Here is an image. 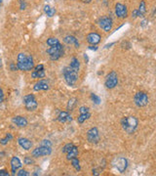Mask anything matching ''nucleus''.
<instances>
[{"label":"nucleus","instance_id":"obj_1","mask_svg":"<svg viewBox=\"0 0 156 176\" xmlns=\"http://www.w3.org/2000/svg\"><path fill=\"white\" fill-rule=\"evenodd\" d=\"M18 69L21 71H30L33 69V59L30 55H26L23 53H20L18 55Z\"/></svg>","mask_w":156,"mask_h":176},{"label":"nucleus","instance_id":"obj_2","mask_svg":"<svg viewBox=\"0 0 156 176\" xmlns=\"http://www.w3.org/2000/svg\"><path fill=\"white\" fill-rule=\"evenodd\" d=\"M121 124L127 133H133L138 126V119L135 116H127L121 121Z\"/></svg>","mask_w":156,"mask_h":176},{"label":"nucleus","instance_id":"obj_3","mask_svg":"<svg viewBox=\"0 0 156 176\" xmlns=\"http://www.w3.org/2000/svg\"><path fill=\"white\" fill-rule=\"evenodd\" d=\"M64 73V79H66V83L68 85H74L76 83L77 79H78V71H74L73 69H71L70 67H66V68L64 69L63 71Z\"/></svg>","mask_w":156,"mask_h":176},{"label":"nucleus","instance_id":"obj_4","mask_svg":"<svg viewBox=\"0 0 156 176\" xmlns=\"http://www.w3.org/2000/svg\"><path fill=\"white\" fill-rule=\"evenodd\" d=\"M23 103H25L26 110L30 111V112L35 111L37 109V106H38L35 97H34V95H32V94L25 96V97H23Z\"/></svg>","mask_w":156,"mask_h":176},{"label":"nucleus","instance_id":"obj_5","mask_svg":"<svg viewBox=\"0 0 156 176\" xmlns=\"http://www.w3.org/2000/svg\"><path fill=\"white\" fill-rule=\"evenodd\" d=\"M134 101H135L136 105L139 107V108H141V107H144L148 104V96L144 92H138L135 95Z\"/></svg>","mask_w":156,"mask_h":176},{"label":"nucleus","instance_id":"obj_6","mask_svg":"<svg viewBox=\"0 0 156 176\" xmlns=\"http://www.w3.org/2000/svg\"><path fill=\"white\" fill-rule=\"evenodd\" d=\"M117 83H118V76H117V73H115L114 71L107 74V76L106 78V82H104L106 88L112 89V88H114L116 86Z\"/></svg>","mask_w":156,"mask_h":176},{"label":"nucleus","instance_id":"obj_7","mask_svg":"<svg viewBox=\"0 0 156 176\" xmlns=\"http://www.w3.org/2000/svg\"><path fill=\"white\" fill-rule=\"evenodd\" d=\"M51 153H52L51 147L41 146L32 151V156H33L34 158H39V157H43V156H49V155H51Z\"/></svg>","mask_w":156,"mask_h":176},{"label":"nucleus","instance_id":"obj_8","mask_svg":"<svg viewBox=\"0 0 156 176\" xmlns=\"http://www.w3.org/2000/svg\"><path fill=\"white\" fill-rule=\"evenodd\" d=\"M87 139L89 142L92 144H97L99 141V134L98 129H97L96 127H93V128L88 130Z\"/></svg>","mask_w":156,"mask_h":176},{"label":"nucleus","instance_id":"obj_9","mask_svg":"<svg viewBox=\"0 0 156 176\" xmlns=\"http://www.w3.org/2000/svg\"><path fill=\"white\" fill-rule=\"evenodd\" d=\"M99 26L104 29V31H110L112 28V20L109 17H103L99 19Z\"/></svg>","mask_w":156,"mask_h":176},{"label":"nucleus","instance_id":"obj_10","mask_svg":"<svg viewBox=\"0 0 156 176\" xmlns=\"http://www.w3.org/2000/svg\"><path fill=\"white\" fill-rule=\"evenodd\" d=\"M115 14L118 18H126L127 17V7L121 3H117L115 6Z\"/></svg>","mask_w":156,"mask_h":176},{"label":"nucleus","instance_id":"obj_11","mask_svg":"<svg viewBox=\"0 0 156 176\" xmlns=\"http://www.w3.org/2000/svg\"><path fill=\"white\" fill-rule=\"evenodd\" d=\"M21 161H20V159L18 157H13L12 159H11V168H12L13 174H16L17 170L21 167Z\"/></svg>","mask_w":156,"mask_h":176},{"label":"nucleus","instance_id":"obj_12","mask_svg":"<svg viewBox=\"0 0 156 176\" xmlns=\"http://www.w3.org/2000/svg\"><path fill=\"white\" fill-rule=\"evenodd\" d=\"M47 54H49L50 56L55 55V54H64V50L63 46L59 43L58 45H55V46H51L49 49H47Z\"/></svg>","mask_w":156,"mask_h":176},{"label":"nucleus","instance_id":"obj_13","mask_svg":"<svg viewBox=\"0 0 156 176\" xmlns=\"http://www.w3.org/2000/svg\"><path fill=\"white\" fill-rule=\"evenodd\" d=\"M34 91H40V90H48L49 89V84H48L47 80L45 79H40V80L35 83L33 86Z\"/></svg>","mask_w":156,"mask_h":176},{"label":"nucleus","instance_id":"obj_14","mask_svg":"<svg viewBox=\"0 0 156 176\" xmlns=\"http://www.w3.org/2000/svg\"><path fill=\"white\" fill-rule=\"evenodd\" d=\"M127 159H124V158H119L117 159V161H116V168L118 169V171L119 172H124L125 170H126V168H127Z\"/></svg>","mask_w":156,"mask_h":176},{"label":"nucleus","instance_id":"obj_15","mask_svg":"<svg viewBox=\"0 0 156 176\" xmlns=\"http://www.w3.org/2000/svg\"><path fill=\"white\" fill-rule=\"evenodd\" d=\"M13 122L19 127H26L28 125V119L25 116H17L13 118Z\"/></svg>","mask_w":156,"mask_h":176},{"label":"nucleus","instance_id":"obj_16","mask_svg":"<svg viewBox=\"0 0 156 176\" xmlns=\"http://www.w3.org/2000/svg\"><path fill=\"white\" fill-rule=\"evenodd\" d=\"M87 41H88V43H90L91 45H96L101 41V36H99V34H98V33H92L88 34Z\"/></svg>","mask_w":156,"mask_h":176},{"label":"nucleus","instance_id":"obj_17","mask_svg":"<svg viewBox=\"0 0 156 176\" xmlns=\"http://www.w3.org/2000/svg\"><path fill=\"white\" fill-rule=\"evenodd\" d=\"M19 144H20L21 148L25 149L26 151L30 150L32 147V143L28 139H26V138H20V139H19Z\"/></svg>","mask_w":156,"mask_h":176},{"label":"nucleus","instance_id":"obj_18","mask_svg":"<svg viewBox=\"0 0 156 176\" xmlns=\"http://www.w3.org/2000/svg\"><path fill=\"white\" fill-rule=\"evenodd\" d=\"M58 121L60 122H66V121H71L72 117L69 116L68 112H61L58 116Z\"/></svg>","mask_w":156,"mask_h":176},{"label":"nucleus","instance_id":"obj_19","mask_svg":"<svg viewBox=\"0 0 156 176\" xmlns=\"http://www.w3.org/2000/svg\"><path fill=\"white\" fill-rule=\"evenodd\" d=\"M64 42H66V44H74V46L76 48L79 47V43H78L77 39L75 38L74 36H71V35L66 36L64 37Z\"/></svg>","mask_w":156,"mask_h":176},{"label":"nucleus","instance_id":"obj_20","mask_svg":"<svg viewBox=\"0 0 156 176\" xmlns=\"http://www.w3.org/2000/svg\"><path fill=\"white\" fill-rule=\"evenodd\" d=\"M31 77L32 78H44L45 77L44 69H43V70H40V71L33 70V71H32V73H31Z\"/></svg>","mask_w":156,"mask_h":176},{"label":"nucleus","instance_id":"obj_21","mask_svg":"<svg viewBox=\"0 0 156 176\" xmlns=\"http://www.w3.org/2000/svg\"><path fill=\"white\" fill-rule=\"evenodd\" d=\"M77 156H78V149H77V147L73 146V148H72L68 154H66V159H71L73 158H76Z\"/></svg>","mask_w":156,"mask_h":176},{"label":"nucleus","instance_id":"obj_22","mask_svg":"<svg viewBox=\"0 0 156 176\" xmlns=\"http://www.w3.org/2000/svg\"><path fill=\"white\" fill-rule=\"evenodd\" d=\"M138 11V17H144V15L146 14V3H144V1H142L141 4H139V9L137 10Z\"/></svg>","mask_w":156,"mask_h":176},{"label":"nucleus","instance_id":"obj_23","mask_svg":"<svg viewBox=\"0 0 156 176\" xmlns=\"http://www.w3.org/2000/svg\"><path fill=\"white\" fill-rule=\"evenodd\" d=\"M69 67H70L71 69H73L74 71H79V68H80L79 61H78L76 58H72L71 62H70V66H69Z\"/></svg>","mask_w":156,"mask_h":176},{"label":"nucleus","instance_id":"obj_24","mask_svg":"<svg viewBox=\"0 0 156 176\" xmlns=\"http://www.w3.org/2000/svg\"><path fill=\"white\" fill-rule=\"evenodd\" d=\"M44 11L47 14L48 17H53V16L55 15V13H56V10L54 9V8L51 7V6H49V5H46V6L44 7Z\"/></svg>","mask_w":156,"mask_h":176},{"label":"nucleus","instance_id":"obj_25","mask_svg":"<svg viewBox=\"0 0 156 176\" xmlns=\"http://www.w3.org/2000/svg\"><path fill=\"white\" fill-rule=\"evenodd\" d=\"M90 116H91V114H90V113L80 114V116H78V118H77L78 123H83V122H84L86 119H88Z\"/></svg>","mask_w":156,"mask_h":176},{"label":"nucleus","instance_id":"obj_26","mask_svg":"<svg viewBox=\"0 0 156 176\" xmlns=\"http://www.w3.org/2000/svg\"><path fill=\"white\" fill-rule=\"evenodd\" d=\"M60 42H59V40L56 37H50V38L47 39V44L49 45V46H55V45H58Z\"/></svg>","mask_w":156,"mask_h":176},{"label":"nucleus","instance_id":"obj_27","mask_svg":"<svg viewBox=\"0 0 156 176\" xmlns=\"http://www.w3.org/2000/svg\"><path fill=\"white\" fill-rule=\"evenodd\" d=\"M76 101H77V100L75 99V98H71V99H69L68 104V111L73 110L74 106L76 105Z\"/></svg>","mask_w":156,"mask_h":176},{"label":"nucleus","instance_id":"obj_28","mask_svg":"<svg viewBox=\"0 0 156 176\" xmlns=\"http://www.w3.org/2000/svg\"><path fill=\"white\" fill-rule=\"evenodd\" d=\"M71 164H72V166H73L75 169L78 170V171L81 169V168H80V165H79V161H78L77 158L71 159Z\"/></svg>","mask_w":156,"mask_h":176},{"label":"nucleus","instance_id":"obj_29","mask_svg":"<svg viewBox=\"0 0 156 176\" xmlns=\"http://www.w3.org/2000/svg\"><path fill=\"white\" fill-rule=\"evenodd\" d=\"M73 144H71V143H68V144H66V145L64 146V148H63V153H64V154H68L69 151L71 150L72 148H73Z\"/></svg>","mask_w":156,"mask_h":176},{"label":"nucleus","instance_id":"obj_30","mask_svg":"<svg viewBox=\"0 0 156 176\" xmlns=\"http://www.w3.org/2000/svg\"><path fill=\"white\" fill-rule=\"evenodd\" d=\"M12 138H13V136L9 133V134H7V135H6V137L3 138V139L0 140V143H1L2 145H6V144H7L8 142H9V141H10L11 139H12Z\"/></svg>","mask_w":156,"mask_h":176},{"label":"nucleus","instance_id":"obj_31","mask_svg":"<svg viewBox=\"0 0 156 176\" xmlns=\"http://www.w3.org/2000/svg\"><path fill=\"white\" fill-rule=\"evenodd\" d=\"M91 99H92L94 102H95V104H97V105H99V102H101V99H99V96H97L96 94H94V93L91 94Z\"/></svg>","mask_w":156,"mask_h":176},{"label":"nucleus","instance_id":"obj_32","mask_svg":"<svg viewBox=\"0 0 156 176\" xmlns=\"http://www.w3.org/2000/svg\"><path fill=\"white\" fill-rule=\"evenodd\" d=\"M23 162H25L26 164H32L34 162V161L31 158H28V157H26V158H25V159H23Z\"/></svg>","mask_w":156,"mask_h":176},{"label":"nucleus","instance_id":"obj_33","mask_svg":"<svg viewBox=\"0 0 156 176\" xmlns=\"http://www.w3.org/2000/svg\"><path fill=\"white\" fill-rule=\"evenodd\" d=\"M79 113H80V114L89 113V108H88V107H80V109H79Z\"/></svg>","mask_w":156,"mask_h":176},{"label":"nucleus","instance_id":"obj_34","mask_svg":"<svg viewBox=\"0 0 156 176\" xmlns=\"http://www.w3.org/2000/svg\"><path fill=\"white\" fill-rule=\"evenodd\" d=\"M28 175H29V173L25 169H21L18 172V176H28Z\"/></svg>","mask_w":156,"mask_h":176},{"label":"nucleus","instance_id":"obj_35","mask_svg":"<svg viewBox=\"0 0 156 176\" xmlns=\"http://www.w3.org/2000/svg\"><path fill=\"white\" fill-rule=\"evenodd\" d=\"M51 142L49 140H43V142L41 143V146H47V147H51Z\"/></svg>","mask_w":156,"mask_h":176},{"label":"nucleus","instance_id":"obj_36","mask_svg":"<svg viewBox=\"0 0 156 176\" xmlns=\"http://www.w3.org/2000/svg\"><path fill=\"white\" fill-rule=\"evenodd\" d=\"M4 100V93H3V90L0 88V103H2Z\"/></svg>","mask_w":156,"mask_h":176},{"label":"nucleus","instance_id":"obj_37","mask_svg":"<svg viewBox=\"0 0 156 176\" xmlns=\"http://www.w3.org/2000/svg\"><path fill=\"white\" fill-rule=\"evenodd\" d=\"M0 176H9V172L6 170H0Z\"/></svg>","mask_w":156,"mask_h":176},{"label":"nucleus","instance_id":"obj_38","mask_svg":"<svg viewBox=\"0 0 156 176\" xmlns=\"http://www.w3.org/2000/svg\"><path fill=\"white\" fill-rule=\"evenodd\" d=\"M43 69H44L43 65H38V66H36L35 68H34V71H40V70H43Z\"/></svg>","mask_w":156,"mask_h":176},{"label":"nucleus","instance_id":"obj_39","mask_svg":"<svg viewBox=\"0 0 156 176\" xmlns=\"http://www.w3.org/2000/svg\"><path fill=\"white\" fill-rule=\"evenodd\" d=\"M20 2H21V10H23L26 8V3H25V1H23V0H20Z\"/></svg>","mask_w":156,"mask_h":176},{"label":"nucleus","instance_id":"obj_40","mask_svg":"<svg viewBox=\"0 0 156 176\" xmlns=\"http://www.w3.org/2000/svg\"><path fill=\"white\" fill-rule=\"evenodd\" d=\"M132 17H133V18L138 17V11H137V10H134V11H133V13H132Z\"/></svg>","mask_w":156,"mask_h":176},{"label":"nucleus","instance_id":"obj_41","mask_svg":"<svg viewBox=\"0 0 156 176\" xmlns=\"http://www.w3.org/2000/svg\"><path fill=\"white\" fill-rule=\"evenodd\" d=\"M18 69V66H15L14 64H11V70L12 71H16Z\"/></svg>","mask_w":156,"mask_h":176},{"label":"nucleus","instance_id":"obj_42","mask_svg":"<svg viewBox=\"0 0 156 176\" xmlns=\"http://www.w3.org/2000/svg\"><path fill=\"white\" fill-rule=\"evenodd\" d=\"M89 48H90L91 50H97V49H98V48H97V46H94V45H91V46L89 47Z\"/></svg>","mask_w":156,"mask_h":176},{"label":"nucleus","instance_id":"obj_43","mask_svg":"<svg viewBox=\"0 0 156 176\" xmlns=\"http://www.w3.org/2000/svg\"><path fill=\"white\" fill-rule=\"evenodd\" d=\"M83 2H84V3H90L91 1H92V0H82Z\"/></svg>","mask_w":156,"mask_h":176},{"label":"nucleus","instance_id":"obj_44","mask_svg":"<svg viewBox=\"0 0 156 176\" xmlns=\"http://www.w3.org/2000/svg\"><path fill=\"white\" fill-rule=\"evenodd\" d=\"M84 58H85V60H86V62H88V57H87V56H84Z\"/></svg>","mask_w":156,"mask_h":176},{"label":"nucleus","instance_id":"obj_45","mask_svg":"<svg viewBox=\"0 0 156 176\" xmlns=\"http://www.w3.org/2000/svg\"><path fill=\"white\" fill-rule=\"evenodd\" d=\"M1 67H2V60L0 59V68H1Z\"/></svg>","mask_w":156,"mask_h":176},{"label":"nucleus","instance_id":"obj_46","mask_svg":"<svg viewBox=\"0 0 156 176\" xmlns=\"http://www.w3.org/2000/svg\"><path fill=\"white\" fill-rule=\"evenodd\" d=\"M1 2H2V0H0V4H1Z\"/></svg>","mask_w":156,"mask_h":176}]
</instances>
